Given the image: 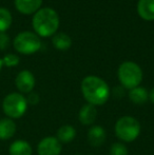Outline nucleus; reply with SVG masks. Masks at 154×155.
<instances>
[{
	"label": "nucleus",
	"instance_id": "f257e3e1",
	"mask_svg": "<svg viewBox=\"0 0 154 155\" xmlns=\"http://www.w3.org/2000/svg\"><path fill=\"white\" fill-rule=\"evenodd\" d=\"M81 93L87 102L94 107L103 106L108 101L110 97V88L108 84L95 75H89L81 81Z\"/></svg>",
	"mask_w": 154,
	"mask_h": 155
},
{
	"label": "nucleus",
	"instance_id": "f03ea898",
	"mask_svg": "<svg viewBox=\"0 0 154 155\" xmlns=\"http://www.w3.org/2000/svg\"><path fill=\"white\" fill-rule=\"evenodd\" d=\"M32 25L38 36H54L59 28V16L57 12L51 8H40L34 14Z\"/></svg>",
	"mask_w": 154,
	"mask_h": 155
},
{
	"label": "nucleus",
	"instance_id": "7ed1b4c3",
	"mask_svg": "<svg viewBox=\"0 0 154 155\" xmlns=\"http://www.w3.org/2000/svg\"><path fill=\"white\" fill-rule=\"evenodd\" d=\"M114 130L118 139L123 143H132L138 138L142 127L135 117L126 115L117 119Z\"/></svg>",
	"mask_w": 154,
	"mask_h": 155
},
{
	"label": "nucleus",
	"instance_id": "20e7f679",
	"mask_svg": "<svg viewBox=\"0 0 154 155\" xmlns=\"http://www.w3.org/2000/svg\"><path fill=\"white\" fill-rule=\"evenodd\" d=\"M117 77L120 84L127 90H131L140 84L143 80V70L137 63L125 61L118 68Z\"/></svg>",
	"mask_w": 154,
	"mask_h": 155
},
{
	"label": "nucleus",
	"instance_id": "39448f33",
	"mask_svg": "<svg viewBox=\"0 0 154 155\" xmlns=\"http://www.w3.org/2000/svg\"><path fill=\"white\" fill-rule=\"evenodd\" d=\"M27 97L21 93H11L6 95L2 102L3 112L8 118L16 119L25 115L28 109Z\"/></svg>",
	"mask_w": 154,
	"mask_h": 155
},
{
	"label": "nucleus",
	"instance_id": "423d86ee",
	"mask_svg": "<svg viewBox=\"0 0 154 155\" xmlns=\"http://www.w3.org/2000/svg\"><path fill=\"white\" fill-rule=\"evenodd\" d=\"M14 49L23 55H31L36 53L41 48L40 38L36 33L25 31L21 32L14 38Z\"/></svg>",
	"mask_w": 154,
	"mask_h": 155
},
{
	"label": "nucleus",
	"instance_id": "0eeeda50",
	"mask_svg": "<svg viewBox=\"0 0 154 155\" xmlns=\"http://www.w3.org/2000/svg\"><path fill=\"white\" fill-rule=\"evenodd\" d=\"M62 145L57 137L47 136L39 141L37 146L38 155H60Z\"/></svg>",
	"mask_w": 154,
	"mask_h": 155
},
{
	"label": "nucleus",
	"instance_id": "6e6552de",
	"mask_svg": "<svg viewBox=\"0 0 154 155\" xmlns=\"http://www.w3.org/2000/svg\"><path fill=\"white\" fill-rule=\"evenodd\" d=\"M35 76L29 70L19 72L15 79V84L21 93H31L35 87Z\"/></svg>",
	"mask_w": 154,
	"mask_h": 155
},
{
	"label": "nucleus",
	"instance_id": "1a4fd4ad",
	"mask_svg": "<svg viewBox=\"0 0 154 155\" xmlns=\"http://www.w3.org/2000/svg\"><path fill=\"white\" fill-rule=\"evenodd\" d=\"M107 138V133L103 127L99 126V124H93L91 128L88 130L87 133V139L88 143H90L92 147L98 148L103 146V143L106 141Z\"/></svg>",
	"mask_w": 154,
	"mask_h": 155
},
{
	"label": "nucleus",
	"instance_id": "9d476101",
	"mask_svg": "<svg viewBox=\"0 0 154 155\" xmlns=\"http://www.w3.org/2000/svg\"><path fill=\"white\" fill-rule=\"evenodd\" d=\"M42 4V0H15V8L23 15L35 14Z\"/></svg>",
	"mask_w": 154,
	"mask_h": 155
},
{
	"label": "nucleus",
	"instance_id": "9b49d317",
	"mask_svg": "<svg viewBox=\"0 0 154 155\" xmlns=\"http://www.w3.org/2000/svg\"><path fill=\"white\" fill-rule=\"evenodd\" d=\"M97 117V110L96 107L92 106L90 104H86L81 107L78 113V118L79 121L84 126H92Z\"/></svg>",
	"mask_w": 154,
	"mask_h": 155
},
{
	"label": "nucleus",
	"instance_id": "f8f14e48",
	"mask_svg": "<svg viewBox=\"0 0 154 155\" xmlns=\"http://www.w3.org/2000/svg\"><path fill=\"white\" fill-rule=\"evenodd\" d=\"M137 13L144 20H154V0H138Z\"/></svg>",
	"mask_w": 154,
	"mask_h": 155
},
{
	"label": "nucleus",
	"instance_id": "ddd939ff",
	"mask_svg": "<svg viewBox=\"0 0 154 155\" xmlns=\"http://www.w3.org/2000/svg\"><path fill=\"white\" fill-rule=\"evenodd\" d=\"M17 126L15 121L11 118H2L0 119V139L1 140H8L12 138L16 133Z\"/></svg>",
	"mask_w": 154,
	"mask_h": 155
},
{
	"label": "nucleus",
	"instance_id": "4468645a",
	"mask_svg": "<svg viewBox=\"0 0 154 155\" xmlns=\"http://www.w3.org/2000/svg\"><path fill=\"white\" fill-rule=\"evenodd\" d=\"M129 99L133 102L134 104H144L149 100V92L144 87H136L131 90H129L128 93Z\"/></svg>",
	"mask_w": 154,
	"mask_h": 155
},
{
	"label": "nucleus",
	"instance_id": "2eb2a0df",
	"mask_svg": "<svg viewBox=\"0 0 154 155\" xmlns=\"http://www.w3.org/2000/svg\"><path fill=\"white\" fill-rule=\"evenodd\" d=\"M56 137L61 143H71L76 137V130L71 124H64V126H61L58 129Z\"/></svg>",
	"mask_w": 154,
	"mask_h": 155
},
{
	"label": "nucleus",
	"instance_id": "dca6fc26",
	"mask_svg": "<svg viewBox=\"0 0 154 155\" xmlns=\"http://www.w3.org/2000/svg\"><path fill=\"white\" fill-rule=\"evenodd\" d=\"M10 155H32L33 150L28 141L16 140L10 146Z\"/></svg>",
	"mask_w": 154,
	"mask_h": 155
},
{
	"label": "nucleus",
	"instance_id": "f3484780",
	"mask_svg": "<svg viewBox=\"0 0 154 155\" xmlns=\"http://www.w3.org/2000/svg\"><path fill=\"white\" fill-rule=\"evenodd\" d=\"M52 43L59 51H67L72 45V39L66 33H56L53 36Z\"/></svg>",
	"mask_w": 154,
	"mask_h": 155
},
{
	"label": "nucleus",
	"instance_id": "a211bd4d",
	"mask_svg": "<svg viewBox=\"0 0 154 155\" xmlns=\"http://www.w3.org/2000/svg\"><path fill=\"white\" fill-rule=\"evenodd\" d=\"M12 14L4 8H0V33H4L10 29L12 25Z\"/></svg>",
	"mask_w": 154,
	"mask_h": 155
},
{
	"label": "nucleus",
	"instance_id": "6ab92c4d",
	"mask_svg": "<svg viewBox=\"0 0 154 155\" xmlns=\"http://www.w3.org/2000/svg\"><path fill=\"white\" fill-rule=\"evenodd\" d=\"M110 155H129V150L123 143H114L109 150Z\"/></svg>",
	"mask_w": 154,
	"mask_h": 155
},
{
	"label": "nucleus",
	"instance_id": "aec40b11",
	"mask_svg": "<svg viewBox=\"0 0 154 155\" xmlns=\"http://www.w3.org/2000/svg\"><path fill=\"white\" fill-rule=\"evenodd\" d=\"M2 63L3 65L5 67H8V68H12V67H16V65L19 64L20 62V59L17 55L15 54H6L3 58H2Z\"/></svg>",
	"mask_w": 154,
	"mask_h": 155
},
{
	"label": "nucleus",
	"instance_id": "412c9836",
	"mask_svg": "<svg viewBox=\"0 0 154 155\" xmlns=\"http://www.w3.org/2000/svg\"><path fill=\"white\" fill-rule=\"evenodd\" d=\"M10 45V37L5 33H0V50H5Z\"/></svg>",
	"mask_w": 154,
	"mask_h": 155
},
{
	"label": "nucleus",
	"instance_id": "4be33fe9",
	"mask_svg": "<svg viewBox=\"0 0 154 155\" xmlns=\"http://www.w3.org/2000/svg\"><path fill=\"white\" fill-rule=\"evenodd\" d=\"M28 100V104H38L39 101V96L37 93H29V96L27 98Z\"/></svg>",
	"mask_w": 154,
	"mask_h": 155
},
{
	"label": "nucleus",
	"instance_id": "5701e85b",
	"mask_svg": "<svg viewBox=\"0 0 154 155\" xmlns=\"http://www.w3.org/2000/svg\"><path fill=\"white\" fill-rule=\"evenodd\" d=\"M149 99H150V101L152 104H154V87L151 89L150 92H149Z\"/></svg>",
	"mask_w": 154,
	"mask_h": 155
},
{
	"label": "nucleus",
	"instance_id": "b1692460",
	"mask_svg": "<svg viewBox=\"0 0 154 155\" xmlns=\"http://www.w3.org/2000/svg\"><path fill=\"white\" fill-rule=\"evenodd\" d=\"M2 65H3V63H2V60L0 59V71H1V68H2Z\"/></svg>",
	"mask_w": 154,
	"mask_h": 155
},
{
	"label": "nucleus",
	"instance_id": "393cba45",
	"mask_svg": "<svg viewBox=\"0 0 154 155\" xmlns=\"http://www.w3.org/2000/svg\"><path fill=\"white\" fill-rule=\"evenodd\" d=\"M77 155H80V154H77Z\"/></svg>",
	"mask_w": 154,
	"mask_h": 155
}]
</instances>
